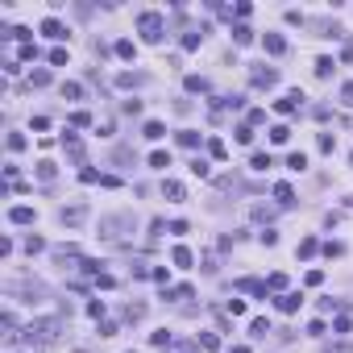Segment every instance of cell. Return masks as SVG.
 Masks as SVG:
<instances>
[{"label": "cell", "mask_w": 353, "mask_h": 353, "mask_svg": "<svg viewBox=\"0 0 353 353\" xmlns=\"http://www.w3.org/2000/svg\"><path fill=\"white\" fill-rule=\"evenodd\" d=\"M25 333H29V345H54L58 341V320H34Z\"/></svg>", "instance_id": "cell-1"}, {"label": "cell", "mask_w": 353, "mask_h": 353, "mask_svg": "<svg viewBox=\"0 0 353 353\" xmlns=\"http://www.w3.org/2000/svg\"><path fill=\"white\" fill-rule=\"evenodd\" d=\"M137 29H142V38H146L150 46L162 42V17H158V13H142V17H137Z\"/></svg>", "instance_id": "cell-2"}, {"label": "cell", "mask_w": 353, "mask_h": 353, "mask_svg": "<svg viewBox=\"0 0 353 353\" xmlns=\"http://www.w3.org/2000/svg\"><path fill=\"white\" fill-rule=\"evenodd\" d=\"M83 220H87V204H71V208H62V224H67V229H79Z\"/></svg>", "instance_id": "cell-3"}, {"label": "cell", "mask_w": 353, "mask_h": 353, "mask_svg": "<svg viewBox=\"0 0 353 353\" xmlns=\"http://www.w3.org/2000/svg\"><path fill=\"white\" fill-rule=\"evenodd\" d=\"M299 104H303V91H287V96H283V100H278V104H274V108H278V112H283V116H291V112H295V108H299Z\"/></svg>", "instance_id": "cell-4"}, {"label": "cell", "mask_w": 353, "mask_h": 353, "mask_svg": "<svg viewBox=\"0 0 353 353\" xmlns=\"http://www.w3.org/2000/svg\"><path fill=\"white\" fill-rule=\"evenodd\" d=\"M42 34L54 38V42H62V38H67V25H62L58 17H46V21H42Z\"/></svg>", "instance_id": "cell-5"}, {"label": "cell", "mask_w": 353, "mask_h": 353, "mask_svg": "<svg viewBox=\"0 0 353 353\" xmlns=\"http://www.w3.org/2000/svg\"><path fill=\"white\" fill-rule=\"evenodd\" d=\"M34 175H38V179H42V183H54V175H58V167H54V162H50V158H42V162H38V167H34Z\"/></svg>", "instance_id": "cell-6"}, {"label": "cell", "mask_w": 353, "mask_h": 353, "mask_svg": "<svg viewBox=\"0 0 353 353\" xmlns=\"http://www.w3.org/2000/svg\"><path fill=\"white\" fill-rule=\"evenodd\" d=\"M162 196H167L171 204H179V200L187 196V191H183V183H175V179H167V183H162Z\"/></svg>", "instance_id": "cell-7"}, {"label": "cell", "mask_w": 353, "mask_h": 353, "mask_svg": "<svg viewBox=\"0 0 353 353\" xmlns=\"http://www.w3.org/2000/svg\"><path fill=\"white\" fill-rule=\"evenodd\" d=\"M171 262H175L179 270H187V266L196 262V258H191V249H187V245H175V253H171Z\"/></svg>", "instance_id": "cell-8"}, {"label": "cell", "mask_w": 353, "mask_h": 353, "mask_svg": "<svg viewBox=\"0 0 353 353\" xmlns=\"http://www.w3.org/2000/svg\"><path fill=\"white\" fill-rule=\"evenodd\" d=\"M175 142H179L183 150H196V146H200V133H196V129H179V133H175Z\"/></svg>", "instance_id": "cell-9"}, {"label": "cell", "mask_w": 353, "mask_h": 353, "mask_svg": "<svg viewBox=\"0 0 353 353\" xmlns=\"http://www.w3.org/2000/svg\"><path fill=\"white\" fill-rule=\"evenodd\" d=\"M249 79H253V87H274L278 83V71H253Z\"/></svg>", "instance_id": "cell-10"}, {"label": "cell", "mask_w": 353, "mask_h": 353, "mask_svg": "<svg viewBox=\"0 0 353 353\" xmlns=\"http://www.w3.org/2000/svg\"><path fill=\"white\" fill-rule=\"evenodd\" d=\"M274 200H278L283 208H291V204H295V191L287 187V183H274Z\"/></svg>", "instance_id": "cell-11"}, {"label": "cell", "mask_w": 353, "mask_h": 353, "mask_svg": "<svg viewBox=\"0 0 353 353\" xmlns=\"http://www.w3.org/2000/svg\"><path fill=\"white\" fill-rule=\"evenodd\" d=\"M142 133H146L150 142H158V137H167V125H162V121H146V129H142Z\"/></svg>", "instance_id": "cell-12"}, {"label": "cell", "mask_w": 353, "mask_h": 353, "mask_svg": "<svg viewBox=\"0 0 353 353\" xmlns=\"http://www.w3.org/2000/svg\"><path fill=\"white\" fill-rule=\"evenodd\" d=\"M262 46H266L270 54H283V50H287V42H283V34H266V38H262Z\"/></svg>", "instance_id": "cell-13"}, {"label": "cell", "mask_w": 353, "mask_h": 353, "mask_svg": "<svg viewBox=\"0 0 353 353\" xmlns=\"http://www.w3.org/2000/svg\"><path fill=\"white\" fill-rule=\"evenodd\" d=\"M9 220H13V224H29V220H34V208H25V204H21V208L9 212Z\"/></svg>", "instance_id": "cell-14"}, {"label": "cell", "mask_w": 353, "mask_h": 353, "mask_svg": "<svg viewBox=\"0 0 353 353\" xmlns=\"http://www.w3.org/2000/svg\"><path fill=\"white\" fill-rule=\"evenodd\" d=\"M150 167H154V171H167V167H171V154H167V150H154V154H150Z\"/></svg>", "instance_id": "cell-15"}, {"label": "cell", "mask_w": 353, "mask_h": 353, "mask_svg": "<svg viewBox=\"0 0 353 353\" xmlns=\"http://www.w3.org/2000/svg\"><path fill=\"white\" fill-rule=\"evenodd\" d=\"M233 42H237V46H249V42H253V29H249V25H237V29H233Z\"/></svg>", "instance_id": "cell-16"}, {"label": "cell", "mask_w": 353, "mask_h": 353, "mask_svg": "<svg viewBox=\"0 0 353 353\" xmlns=\"http://www.w3.org/2000/svg\"><path fill=\"white\" fill-rule=\"evenodd\" d=\"M274 303H278V312H295V308H299L303 299H299V295H278Z\"/></svg>", "instance_id": "cell-17"}, {"label": "cell", "mask_w": 353, "mask_h": 353, "mask_svg": "<svg viewBox=\"0 0 353 353\" xmlns=\"http://www.w3.org/2000/svg\"><path fill=\"white\" fill-rule=\"evenodd\" d=\"M249 167H253V171H266V167H274V158L258 150V154H253V158H249Z\"/></svg>", "instance_id": "cell-18"}, {"label": "cell", "mask_w": 353, "mask_h": 353, "mask_svg": "<svg viewBox=\"0 0 353 353\" xmlns=\"http://www.w3.org/2000/svg\"><path fill=\"white\" fill-rule=\"evenodd\" d=\"M204 42V29H191V34H183V50H196Z\"/></svg>", "instance_id": "cell-19"}, {"label": "cell", "mask_w": 353, "mask_h": 353, "mask_svg": "<svg viewBox=\"0 0 353 353\" xmlns=\"http://www.w3.org/2000/svg\"><path fill=\"white\" fill-rule=\"evenodd\" d=\"M287 137H291V125H274V129H270V142L274 146H283Z\"/></svg>", "instance_id": "cell-20"}, {"label": "cell", "mask_w": 353, "mask_h": 353, "mask_svg": "<svg viewBox=\"0 0 353 353\" xmlns=\"http://www.w3.org/2000/svg\"><path fill=\"white\" fill-rule=\"evenodd\" d=\"M191 175H196V179H208V175H212V167L204 162V158H191Z\"/></svg>", "instance_id": "cell-21"}, {"label": "cell", "mask_w": 353, "mask_h": 353, "mask_svg": "<svg viewBox=\"0 0 353 353\" xmlns=\"http://www.w3.org/2000/svg\"><path fill=\"white\" fill-rule=\"evenodd\" d=\"M316 249H320V245H316V237H303L295 253H299V258H312V253H316Z\"/></svg>", "instance_id": "cell-22"}, {"label": "cell", "mask_w": 353, "mask_h": 353, "mask_svg": "<svg viewBox=\"0 0 353 353\" xmlns=\"http://www.w3.org/2000/svg\"><path fill=\"white\" fill-rule=\"evenodd\" d=\"M333 67H337L333 58H316V75H320V79H328V75H333Z\"/></svg>", "instance_id": "cell-23"}, {"label": "cell", "mask_w": 353, "mask_h": 353, "mask_svg": "<svg viewBox=\"0 0 353 353\" xmlns=\"http://www.w3.org/2000/svg\"><path fill=\"white\" fill-rule=\"evenodd\" d=\"M150 345H158V349H167V345H171V333H167V328H158V333H150Z\"/></svg>", "instance_id": "cell-24"}, {"label": "cell", "mask_w": 353, "mask_h": 353, "mask_svg": "<svg viewBox=\"0 0 353 353\" xmlns=\"http://www.w3.org/2000/svg\"><path fill=\"white\" fill-rule=\"evenodd\" d=\"M187 91H208V79L204 75H187Z\"/></svg>", "instance_id": "cell-25"}, {"label": "cell", "mask_w": 353, "mask_h": 353, "mask_svg": "<svg viewBox=\"0 0 353 353\" xmlns=\"http://www.w3.org/2000/svg\"><path fill=\"white\" fill-rule=\"evenodd\" d=\"M283 287H287V274H278V270H274V274L266 278V291H283Z\"/></svg>", "instance_id": "cell-26"}, {"label": "cell", "mask_w": 353, "mask_h": 353, "mask_svg": "<svg viewBox=\"0 0 353 353\" xmlns=\"http://www.w3.org/2000/svg\"><path fill=\"white\" fill-rule=\"evenodd\" d=\"M287 171H308V158L303 154H291V158H287Z\"/></svg>", "instance_id": "cell-27"}, {"label": "cell", "mask_w": 353, "mask_h": 353, "mask_svg": "<svg viewBox=\"0 0 353 353\" xmlns=\"http://www.w3.org/2000/svg\"><path fill=\"white\" fill-rule=\"evenodd\" d=\"M270 333V320H253L249 324V337H266Z\"/></svg>", "instance_id": "cell-28"}, {"label": "cell", "mask_w": 353, "mask_h": 353, "mask_svg": "<svg viewBox=\"0 0 353 353\" xmlns=\"http://www.w3.org/2000/svg\"><path fill=\"white\" fill-rule=\"evenodd\" d=\"M116 54H121V58H133L137 50H133V42H129V38H121V42H116Z\"/></svg>", "instance_id": "cell-29"}, {"label": "cell", "mask_w": 353, "mask_h": 353, "mask_svg": "<svg viewBox=\"0 0 353 353\" xmlns=\"http://www.w3.org/2000/svg\"><path fill=\"white\" fill-rule=\"evenodd\" d=\"M333 146H337V142H333V133H320V142H316V150H320V154H333Z\"/></svg>", "instance_id": "cell-30"}, {"label": "cell", "mask_w": 353, "mask_h": 353, "mask_svg": "<svg viewBox=\"0 0 353 353\" xmlns=\"http://www.w3.org/2000/svg\"><path fill=\"white\" fill-rule=\"evenodd\" d=\"M137 83H142V75H129V71L116 75V87H137Z\"/></svg>", "instance_id": "cell-31"}, {"label": "cell", "mask_w": 353, "mask_h": 353, "mask_svg": "<svg viewBox=\"0 0 353 353\" xmlns=\"http://www.w3.org/2000/svg\"><path fill=\"white\" fill-rule=\"evenodd\" d=\"M237 142H241V146L253 142V125H237Z\"/></svg>", "instance_id": "cell-32"}, {"label": "cell", "mask_w": 353, "mask_h": 353, "mask_svg": "<svg viewBox=\"0 0 353 353\" xmlns=\"http://www.w3.org/2000/svg\"><path fill=\"white\" fill-rule=\"evenodd\" d=\"M208 150H212V158H229V150H224V142H220V137H212V142H208Z\"/></svg>", "instance_id": "cell-33"}, {"label": "cell", "mask_w": 353, "mask_h": 353, "mask_svg": "<svg viewBox=\"0 0 353 353\" xmlns=\"http://www.w3.org/2000/svg\"><path fill=\"white\" fill-rule=\"evenodd\" d=\"M96 287H100V291H112L116 278H112V274H96Z\"/></svg>", "instance_id": "cell-34"}, {"label": "cell", "mask_w": 353, "mask_h": 353, "mask_svg": "<svg viewBox=\"0 0 353 353\" xmlns=\"http://www.w3.org/2000/svg\"><path fill=\"white\" fill-rule=\"evenodd\" d=\"M38 249H46L42 237H25V253H38Z\"/></svg>", "instance_id": "cell-35"}, {"label": "cell", "mask_w": 353, "mask_h": 353, "mask_svg": "<svg viewBox=\"0 0 353 353\" xmlns=\"http://www.w3.org/2000/svg\"><path fill=\"white\" fill-rule=\"evenodd\" d=\"M29 83H34V87H46V83H50V71H34V75H29Z\"/></svg>", "instance_id": "cell-36"}, {"label": "cell", "mask_w": 353, "mask_h": 353, "mask_svg": "<svg viewBox=\"0 0 353 353\" xmlns=\"http://www.w3.org/2000/svg\"><path fill=\"white\" fill-rule=\"evenodd\" d=\"M125 316H129V320H142V316H146V303H129V308H125Z\"/></svg>", "instance_id": "cell-37"}, {"label": "cell", "mask_w": 353, "mask_h": 353, "mask_svg": "<svg viewBox=\"0 0 353 353\" xmlns=\"http://www.w3.org/2000/svg\"><path fill=\"white\" fill-rule=\"evenodd\" d=\"M200 345H204V349H208V353H212V349H216V345H220V341H216V333H200Z\"/></svg>", "instance_id": "cell-38"}, {"label": "cell", "mask_w": 353, "mask_h": 353, "mask_svg": "<svg viewBox=\"0 0 353 353\" xmlns=\"http://www.w3.org/2000/svg\"><path fill=\"white\" fill-rule=\"evenodd\" d=\"M50 62H54V67H67V50H62V46L50 50Z\"/></svg>", "instance_id": "cell-39"}, {"label": "cell", "mask_w": 353, "mask_h": 353, "mask_svg": "<svg viewBox=\"0 0 353 353\" xmlns=\"http://www.w3.org/2000/svg\"><path fill=\"white\" fill-rule=\"evenodd\" d=\"M62 96H71V100H79V96H83V87H79V83H62Z\"/></svg>", "instance_id": "cell-40"}, {"label": "cell", "mask_w": 353, "mask_h": 353, "mask_svg": "<svg viewBox=\"0 0 353 353\" xmlns=\"http://www.w3.org/2000/svg\"><path fill=\"white\" fill-rule=\"evenodd\" d=\"M87 316L100 320V316H104V299H91V303H87Z\"/></svg>", "instance_id": "cell-41"}, {"label": "cell", "mask_w": 353, "mask_h": 353, "mask_svg": "<svg viewBox=\"0 0 353 353\" xmlns=\"http://www.w3.org/2000/svg\"><path fill=\"white\" fill-rule=\"evenodd\" d=\"M17 54H21V58H38V46H34V42H21Z\"/></svg>", "instance_id": "cell-42"}, {"label": "cell", "mask_w": 353, "mask_h": 353, "mask_svg": "<svg viewBox=\"0 0 353 353\" xmlns=\"http://www.w3.org/2000/svg\"><path fill=\"white\" fill-rule=\"evenodd\" d=\"M79 179H83V183H100V179H104V175H96V171H91V167H83V171H79Z\"/></svg>", "instance_id": "cell-43"}, {"label": "cell", "mask_w": 353, "mask_h": 353, "mask_svg": "<svg viewBox=\"0 0 353 353\" xmlns=\"http://www.w3.org/2000/svg\"><path fill=\"white\" fill-rule=\"evenodd\" d=\"M162 229H167V220H162V216H154V220H150V237H158Z\"/></svg>", "instance_id": "cell-44"}, {"label": "cell", "mask_w": 353, "mask_h": 353, "mask_svg": "<svg viewBox=\"0 0 353 353\" xmlns=\"http://www.w3.org/2000/svg\"><path fill=\"white\" fill-rule=\"evenodd\" d=\"M9 150H13V154L25 150V137H21V133H9Z\"/></svg>", "instance_id": "cell-45"}, {"label": "cell", "mask_w": 353, "mask_h": 353, "mask_svg": "<svg viewBox=\"0 0 353 353\" xmlns=\"http://www.w3.org/2000/svg\"><path fill=\"white\" fill-rule=\"evenodd\" d=\"M341 104H349V108H353V83H345V87H341Z\"/></svg>", "instance_id": "cell-46"}, {"label": "cell", "mask_w": 353, "mask_h": 353, "mask_svg": "<svg viewBox=\"0 0 353 353\" xmlns=\"http://www.w3.org/2000/svg\"><path fill=\"white\" fill-rule=\"evenodd\" d=\"M71 125H79V129H83V125H91V116H87V112H71Z\"/></svg>", "instance_id": "cell-47"}, {"label": "cell", "mask_w": 353, "mask_h": 353, "mask_svg": "<svg viewBox=\"0 0 353 353\" xmlns=\"http://www.w3.org/2000/svg\"><path fill=\"white\" fill-rule=\"evenodd\" d=\"M229 312L233 316H245V299H229Z\"/></svg>", "instance_id": "cell-48"}, {"label": "cell", "mask_w": 353, "mask_h": 353, "mask_svg": "<svg viewBox=\"0 0 353 353\" xmlns=\"http://www.w3.org/2000/svg\"><path fill=\"white\" fill-rule=\"evenodd\" d=\"M196 349H200V341H196V345H179L175 353H196Z\"/></svg>", "instance_id": "cell-49"}]
</instances>
